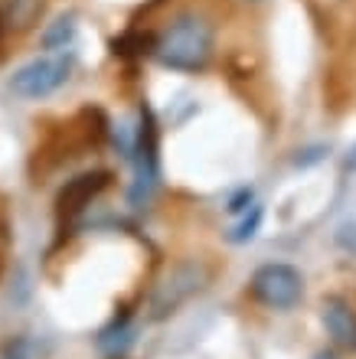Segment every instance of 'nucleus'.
I'll return each mask as SVG.
<instances>
[{"instance_id":"nucleus-4","label":"nucleus","mask_w":356,"mask_h":359,"mask_svg":"<svg viewBox=\"0 0 356 359\" xmlns=\"http://www.w3.org/2000/svg\"><path fill=\"white\" fill-rule=\"evenodd\" d=\"M252 297L268 311H291L304 297V278L294 265L272 262L252 274Z\"/></svg>"},{"instance_id":"nucleus-12","label":"nucleus","mask_w":356,"mask_h":359,"mask_svg":"<svg viewBox=\"0 0 356 359\" xmlns=\"http://www.w3.org/2000/svg\"><path fill=\"white\" fill-rule=\"evenodd\" d=\"M0 359H33V343L27 337H10L0 346Z\"/></svg>"},{"instance_id":"nucleus-8","label":"nucleus","mask_w":356,"mask_h":359,"mask_svg":"<svg viewBox=\"0 0 356 359\" xmlns=\"http://www.w3.org/2000/svg\"><path fill=\"white\" fill-rule=\"evenodd\" d=\"M134 333H138V327H134L131 317H114V320L98 333L95 346H98V353H102L105 359H124L128 350L134 346Z\"/></svg>"},{"instance_id":"nucleus-1","label":"nucleus","mask_w":356,"mask_h":359,"mask_svg":"<svg viewBox=\"0 0 356 359\" xmlns=\"http://www.w3.org/2000/svg\"><path fill=\"white\" fill-rule=\"evenodd\" d=\"M160 66L177 72H199L213 56V23L199 13H183L157 36L154 49Z\"/></svg>"},{"instance_id":"nucleus-15","label":"nucleus","mask_w":356,"mask_h":359,"mask_svg":"<svg viewBox=\"0 0 356 359\" xmlns=\"http://www.w3.org/2000/svg\"><path fill=\"white\" fill-rule=\"evenodd\" d=\"M314 359H334V353H317Z\"/></svg>"},{"instance_id":"nucleus-6","label":"nucleus","mask_w":356,"mask_h":359,"mask_svg":"<svg viewBox=\"0 0 356 359\" xmlns=\"http://www.w3.org/2000/svg\"><path fill=\"white\" fill-rule=\"evenodd\" d=\"M108 183H112L108 170H88V173H79L75 180H69L56 199L59 216H79L82 209L92 206V199H98L108 189Z\"/></svg>"},{"instance_id":"nucleus-5","label":"nucleus","mask_w":356,"mask_h":359,"mask_svg":"<svg viewBox=\"0 0 356 359\" xmlns=\"http://www.w3.org/2000/svg\"><path fill=\"white\" fill-rule=\"evenodd\" d=\"M128 157L134 161V170H138L131 199L134 203H141V199H147L150 193H154L157 177H160V170H157V124H154L150 111L141 114V128H138V134H134V147H131Z\"/></svg>"},{"instance_id":"nucleus-10","label":"nucleus","mask_w":356,"mask_h":359,"mask_svg":"<svg viewBox=\"0 0 356 359\" xmlns=\"http://www.w3.org/2000/svg\"><path fill=\"white\" fill-rule=\"evenodd\" d=\"M72 36H75L72 17H59L56 23L43 33V46L46 49H66V43H72Z\"/></svg>"},{"instance_id":"nucleus-14","label":"nucleus","mask_w":356,"mask_h":359,"mask_svg":"<svg viewBox=\"0 0 356 359\" xmlns=\"http://www.w3.org/2000/svg\"><path fill=\"white\" fill-rule=\"evenodd\" d=\"M347 167H350V170H356V147H353V151H350V161H347Z\"/></svg>"},{"instance_id":"nucleus-13","label":"nucleus","mask_w":356,"mask_h":359,"mask_svg":"<svg viewBox=\"0 0 356 359\" xmlns=\"http://www.w3.org/2000/svg\"><path fill=\"white\" fill-rule=\"evenodd\" d=\"M249 206H252V189L245 187V189H239V193H235L232 199H229V212H232V216H239V212H249Z\"/></svg>"},{"instance_id":"nucleus-3","label":"nucleus","mask_w":356,"mask_h":359,"mask_svg":"<svg viewBox=\"0 0 356 359\" xmlns=\"http://www.w3.org/2000/svg\"><path fill=\"white\" fill-rule=\"evenodd\" d=\"M69 76H72V56H66V53L39 56L13 72L10 88H13V95H20V98L37 102V98H49L53 92H59V88L69 82Z\"/></svg>"},{"instance_id":"nucleus-7","label":"nucleus","mask_w":356,"mask_h":359,"mask_svg":"<svg viewBox=\"0 0 356 359\" xmlns=\"http://www.w3.org/2000/svg\"><path fill=\"white\" fill-rule=\"evenodd\" d=\"M320 323H324L327 337L334 340V346L356 353V311H353V304L343 301V297H327V301L320 304Z\"/></svg>"},{"instance_id":"nucleus-11","label":"nucleus","mask_w":356,"mask_h":359,"mask_svg":"<svg viewBox=\"0 0 356 359\" xmlns=\"http://www.w3.org/2000/svg\"><path fill=\"white\" fill-rule=\"evenodd\" d=\"M258 226H262V209L252 206V216H245L242 222H235V226H232L229 242H235V245H239V242H249V238L255 236V229H258Z\"/></svg>"},{"instance_id":"nucleus-9","label":"nucleus","mask_w":356,"mask_h":359,"mask_svg":"<svg viewBox=\"0 0 356 359\" xmlns=\"http://www.w3.org/2000/svg\"><path fill=\"white\" fill-rule=\"evenodd\" d=\"M43 13V0H7L4 4V23L10 29H29Z\"/></svg>"},{"instance_id":"nucleus-2","label":"nucleus","mask_w":356,"mask_h":359,"mask_svg":"<svg viewBox=\"0 0 356 359\" xmlns=\"http://www.w3.org/2000/svg\"><path fill=\"white\" fill-rule=\"evenodd\" d=\"M209 284V268L199 262V258H183L170 268L147 297V320H167L183 307V304L199 294Z\"/></svg>"}]
</instances>
